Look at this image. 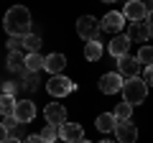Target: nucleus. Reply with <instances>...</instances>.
Listing matches in <instances>:
<instances>
[{"instance_id": "f257e3e1", "label": "nucleus", "mask_w": 153, "mask_h": 143, "mask_svg": "<svg viewBox=\"0 0 153 143\" xmlns=\"http://www.w3.org/2000/svg\"><path fill=\"white\" fill-rule=\"evenodd\" d=\"M8 36H28L31 33V13L26 5H13L3 18Z\"/></svg>"}, {"instance_id": "f03ea898", "label": "nucleus", "mask_w": 153, "mask_h": 143, "mask_svg": "<svg viewBox=\"0 0 153 143\" xmlns=\"http://www.w3.org/2000/svg\"><path fill=\"white\" fill-rule=\"evenodd\" d=\"M146 97H148V84H146V79L130 77V79L123 82V102L140 105V102H146Z\"/></svg>"}, {"instance_id": "7ed1b4c3", "label": "nucleus", "mask_w": 153, "mask_h": 143, "mask_svg": "<svg viewBox=\"0 0 153 143\" xmlns=\"http://www.w3.org/2000/svg\"><path fill=\"white\" fill-rule=\"evenodd\" d=\"M100 31H102V23H100L97 18H92V16H82L76 21V33H79V39H84V41H97Z\"/></svg>"}, {"instance_id": "20e7f679", "label": "nucleus", "mask_w": 153, "mask_h": 143, "mask_svg": "<svg viewBox=\"0 0 153 143\" xmlns=\"http://www.w3.org/2000/svg\"><path fill=\"white\" fill-rule=\"evenodd\" d=\"M76 84L71 82V79H66L64 74H56V77H51L49 82H46V92L51 95V97H66L69 92H74Z\"/></svg>"}, {"instance_id": "39448f33", "label": "nucleus", "mask_w": 153, "mask_h": 143, "mask_svg": "<svg viewBox=\"0 0 153 143\" xmlns=\"http://www.w3.org/2000/svg\"><path fill=\"white\" fill-rule=\"evenodd\" d=\"M153 36V26L148 21H133L130 26H128V39L133 41H148Z\"/></svg>"}, {"instance_id": "423d86ee", "label": "nucleus", "mask_w": 153, "mask_h": 143, "mask_svg": "<svg viewBox=\"0 0 153 143\" xmlns=\"http://www.w3.org/2000/svg\"><path fill=\"white\" fill-rule=\"evenodd\" d=\"M100 92L105 95H115V92H123V77L120 72H107L100 77Z\"/></svg>"}, {"instance_id": "0eeeda50", "label": "nucleus", "mask_w": 153, "mask_h": 143, "mask_svg": "<svg viewBox=\"0 0 153 143\" xmlns=\"http://www.w3.org/2000/svg\"><path fill=\"white\" fill-rule=\"evenodd\" d=\"M140 61H138V56H130V54H125V56H120L117 59V72H120V77H125V79H130V77H138V72H140Z\"/></svg>"}, {"instance_id": "6e6552de", "label": "nucleus", "mask_w": 153, "mask_h": 143, "mask_svg": "<svg viewBox=\"0 0 153 143\" xmlns=\"http://www.w3.org/2000/svg\"><path fill=\"white\" fill-rule=\"evenodd\" d=\"M59 138L64 143H79L84 141V130L79 123H61L59 125Z\"/></svg>"}, {"instance_id": "1a4fd4ad", "label": "nucleus", "mask_w": 153, "mask_h": 143, "mask_svg": "<svg viewBox=\"0 0 153 143\" xmlns=\"http://www.w3.org/2000/svg\"><path fill=\"white\" fill-rule=\"evenodd\" d=\"M115 136H117V143H135L138 141V128L130 120H117Z\"/></svg>"}, {"instance_id": "9d476101", "label": "nucleus", "mask_w": 153, "mask_h": 143, "mask_svg": "<svg viewBox=\"0 0 153 143\" xmlns=\"http://www.w3.org/2000/svg\"><path fill=\"white\" fill-rule=\"evenodd\" d=\"M44 118L49 125H61V123H66V107L61 102H51V105H46Z\"/></svg>"}, {"instance_id": "9b49d317", "label": "nucleus", "mask_w": 153, "mask_h": 143, "mask_svg": "<svg viewBox=\"0 0 153 143\" xmlns=\"http://www.w3.org/2000/svg\"><path fill=\"white\" fill-rule=\"evenodd\" d=\"M123 16H125L128 21H146L148 8H146V3H143V0H128Z\"/></svg>"}, {"instance_id": "f8f14e48", "label": "nucleus", "mask_w": 153, "mask_h": 143, "mask_svg": "<svg viewBox=\"0 0 153 143\" xmlns=\"http://www.w3.org/2000/svg\"><path fill=\"white\" fill-rule=\"evenodd\" d=\"M13 115H16L18 123H31L36 118V105L31 100H21V102H16V112Z\"/></svg>"}, {"instance_id": "ddd939ff", "label": "nucleus", "mask_w": 153, "mask_h": 143, "mask_svg": "<svg viewBox=\"0 0 153 143\" xmlns=\"http://www.w3.org/2000/svg\"><path fill=\"white\" fill-rule=\"evenodd\" d=\"M100 23H102V28H105V31L117 33V31L123 28V23H125V16H123V13H117V10H110V13H107V16H105Z\"/></svg>"}, {"instance_id": "4468645a", "label": "nucleus", "mask_w": 153, "mask_h": 143, "mask_svg": "<svg viewBox=\"0 0 153 143\" xmlns=\"http://www.w3.org/2000/svg\"><path fill=\"white\" fill-rule=\"evenodd\" d=\"M128 49H130V39H128V36H115V39L110 41V46H107V51L115 56V59L125 56V54H128Z\"/></svg>"}, {"instance_id": "2eb2a0df", "label": "nucleus", "mask_w": 153, "mask_h": 143, "mask_svg": "<svg viewBox=\"0 0 153 143\" xmlns=\"http://www.w3.org/2000/svg\"><path fill=\"white\" fill-rule=\"evenodd\" d=\"M64 66H66V59H64V54H49V56H46V66H44V69L49 72L51 77L61 74V72H64Z\"/></svg>"}, {"instance_id": "dca6fc26", "label": "nucleus", "mask_w": 153, "mask_h": 143, "mask_svg": "<svg viewBox=\"0 0 153 143\" xmlns=\"http://www.w3.org/2000/svg\"><path fill=\"white\" fill-rule=\"evenodd\" d=\"M94 128H97L100 133H112L115 128H117V118H115V112H102V115H97Z\"/></svg>"}, {"instance_id": "f3484780", "label": "nucleus", "mask_w": 153, "mask_h": 143, "mask_svg": "<svg viewBox=\"0 0 153 143\" xmlns=\"http://www.w3.org/2000/svg\"><path fill=\"white\" fill-rule=\"evenodd\" d=\"M8 69L26 74V54L23 51H8Z\"/></svg>"}, {"instance_id": "a211bd4d", "label": "nucleus", "mask_w": 153, "mask_h": 143, "mask_svg": "<svg viewBox=\"0 0 153 143\" xmlns=\"http://www.w3.org/2000/svg\"><path fill=\"white\" fill-rule=\"evenodd\" d=\"M46 66V56H41L36 51V54H26V72H41Z\"/></svg>"}, {"instance_id": "6ab92c4d", "label": "nucleus", "mask_w": 153, "mask_h": 143, "mask_svg": "<svg viewBox=\"0 0 153 143\" xmlns=\"http://www.w3.org/2000/svg\"><path fill=\"white\" fill-rule=\"evenodd\" d=\"M13 112H16V97L0 92V115L8 118V115H13Z\"/></svg>"}, {"instance_id": "aec40b11", "label": "nucleus", "mask_w": 153, "mask_h": 143, "mask_svg": "<svg viewBox=\"0 0 153 143\" xmlns=\"http://www.w3.org/2000/svg\"><path fill=\"white\" fill-rule=\"evenodd\" d=\"M84 56H87V61H97L100 56H102V44H100V41H87Z\"/></svg>"}, {"instance_id": "412c9836", "label": "nucleus", "mask_w": 153, "mask_h": 143, "mask_svg": "<svg viewBox=\"0 0 153 143\" xmlns=\"http://www.w3.org/2000/svg\"><path fill=\"white\" fill-rule=\"evenodd\" d=\"M23 49H26V54H36L41 49V36H36V33L23 36Z\"/></svg>"}, {"instance_id": "4be33fe9", "label": "nucleus", "mask_w": 153, "mask_h": 143, "mask_svg": "<svg viewBox=\"0 0 153 143\" xmlns=\"http://www.w3.org/2000/svg\"><path fill=\"white\" fill-rule=\"evenodd\" d=\"M130 115H133V105L130 102H117L115 118H117V120H130Z\"/></svg>"}, {"instance_id": "5701e85b", "label": "nucleus", "mask_w": 153, "mask_h": 143, "mask_svg": "<svg viewBox=\"0 0 153 143\" xmlns=\"http://www.w3.org/2000/svg\"><path fill=\"white\" fill-rule=\"evenodd\" d=\"M138 61L143 66H153V46H140L138 51Z\"/></svg>"}, {"instance_id": "b1692460", "label": "nucleus", "mask_w": 153, "mask_h": 143, "mask_svg": "<svg viewBox=\"0 0 153 143\" xmlns=\"http://www.w3.org/2000/svg\"><path fill=\"white\" fill-rule=\"evenodd\" d=\"M41 138H44L46 143H54L56 138H59V125H49V123H46V128L41 130Z\"/></svg>"}, {"instance_id": "393cba45", "label": "nucleus", "mask_w": 153, "mask_h": 143, "mask_svg": "<svg viewBox=\"0 0 153 143\" xmlns=\"http://www.w3.org/2000/svg\"><path fill=\"white\" fill-rule=\"evenodd\" d=\"M23 49V36H10L8 39V51H21Z\"/></svg>"}, {"instance_id": "a878e982", "label": "nucleus", "mask_w": 153, "mask_h": 143, "mask_svg": "<svg viewBox=\"0 0 153 143\" xmlns=\"http://www.w3.org/2000/svg\"><path fill=\"white\" fill-rule=\"evenodd\" d=\"M26 79H28V87L36 89L38 87V77H36V72H26Z\"/></svg>"}, {"instance_id": "bb28decb", "label": "nucleus", "mask_w": 153, "mask_h": 143, "mask_svg": "<svg viewBox=\"0 0 153 143\" xmlns=\"http://www.w3.org/2000/svg\"><path fill=\"white\" fill-rule=\"evenodd\" d=\"M3 125H5L8 130H16V128H18V120H16V115H8V118H5V123H3Z\"/></svg>"}, {"instance_id": "cd10ccee", "label": "nucleus", "mask_w": 153, "mask_h": 143, "mask_svg": "<svg viewBox=\"0 0 153 143\" xmlns=\"http://www.w3.org/2000/svg\"><path fill=\"white\" fill-rule=\"evenodd\" d=\"M16 89H18L16 82H5L3 84V95H16Z\"/></svg>"}, {"instance_id": "c85d7f7f", "label": "nucleus", "mask_w": 153, "mask_h": 143, "mask_svg": "<svg viewBox=\"0 0 153 143\" xmlns=\"http://www.w3.org/2000/svg\"><path fill=\"white\" fill-rule=\"evenodd\" d=\"M143 79H146V84L153 87V66H146V77H143Z\"/></svg>"}, {"instance_id": "c756f323", "label": "nucleus", "mask_w": 153, "mask_h": 143, "mask_svg": "<svg viewBox=\"0 0 153 143\" xmlns=\"http://www.w3.org/2000/svg\"><path fill=\"white\" fill-rule=\"evenodd\" d=\"M26 143H46V141L41 138V133H38V136H28V138H26Z\"/></svg>"}, {"instance_id": "7c9ffc66", "label": "nucleus", "mask_w": 153, "mask_h": 143, "mask_svg": "<svg viewBox=\"0 0 153 143\" xmlns=\"http://www.w3.org/2000/svg\"><path fill=\"white\" fill-rule=\"evenodd\" d=\"M5 141H8V128L0 123V143H5Z\"/></svg>"}, {"instance_id": "2f4dec72", "label": "nucleus", "mask_w": 153, "mask_h": 143, "mask_svg": "<svg viewBox=\"0 0 153 143\" xmlns=\"http://www.w3.org/2000/svg\"><path fill=\"white\" fill-rule=\"evenodd\" d=\"M5 143H23V141H21V138H13V136H8V141H5Z\"/></svg>"}, {"instance_id": "473e14b6", "label": "nucleus", "mask_w": 153, "mask_h": 143, "mask_svg": "<svg viewBox=\"0 0 153 143\" xmlns=\"http://www.w3.org/2000/svg\"><path fill=\"white\" fill-rule=\"evenodd\" d=\"M146 18H148V23L153 26V10H148V16H146Z\"/></svg>"}, {"instance_id": "72a5a7b5", "label": "nucleus", "mask_w": 153, "mask_h": 143, "mask_svg": "<svg viewBox=\"0 0 153 143\" xmlns=\"http://www.w3.org/2000/svg\"><path fill=\"white\" fill-rule=\"evenodd\" d=\"M100 143H117V141H100Z\"/></svg>"}, {"instance_id": "f704fd0d", "label": "nucleus", "mask_w": 153, "mask_h": 143, "mask_svg": "<svg viewBox=\"0 0 153 143\" xmlns=\"http://www.w3.org/2000/svg\"><path fill=\"white\" fill-rule=\"evenodd\" d=\"M102 3H115V0H102Z\"/></svg>"}, {"instance_id": "c9c22d12", "label": "nucleus", "mask_w": 153, "mask_h": 143, "mask_svg": "<svg viewBox=\"0 0 153 143\" xmlns=\"http://www.w3.org/2000/svg\"><path fill=\"white\" fill-rule=\"evenodd\" d=\"M79 143H89V141H79Z\"/></svg>"}, {"instance_id": "e433bc0d", "label": "nucleus", "mask_w": 153, "mask_h": 143, "mask_svg": "<svg viewBox=\"0 0 153 143\" xmlns=\"http://www.w3.org/2000/svg\"><path fill=\"white\" fill-rule=\"evenodd\" d=\"M151 39H153V36H151Z\"/></svg>"}]
</instances>
